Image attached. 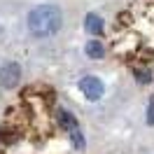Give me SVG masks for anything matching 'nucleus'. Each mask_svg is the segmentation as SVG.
<instances>
[{
	"instance_id": "6",
	"label": "nucleus",
	"mask_w": 154,
	"mask_h": 154,
	"mask_svg": "<svg viewBox=\"0 0 154 154\" xmlns=\"http://www.w3.org/2000/svg\"><path fill=\"white\" fill-rule=\"evenodd\" d=\"M87 56L89 58H103L105 56V47L100 40H89L87 42Z\"/></svg>"
},
{
	"instance_id": "1",
	"label": "nucleus",
	"mask_w": 154,
	"mask_h": 154,
	"mask_svg": "<svg viewBox=\"0 0 154 154\" xmlns=\"http://www.w3.org/2000/svg\"><path fill=\"white\" fill-rule=\"evenodd\" d=\"M63 12L56 5H38L28 14V28L35 38H49L61 30Z\"/></svg>"
},
{
	"instance_id": "2",
	"label": "nucleus",
	"mask_w": 154,
	"mask_h": 154,
	"mask_svg": "<svg viewBox=\"0 0 154 154\" xmlns=\"http://www.w3.org/2000/svg\"><path fill=\"white\" fill-rule=\"evenodd\" d=\"M79 91H82L89 100H98V98H103V94H105V84H103L98 77L87 75V77L79 79Z\"/></svg>"
},
{
	"instance_id": "7",
	"label": "nucleus",
	"mask_w": 154,
	"mask_h": 154,
	"mask_svg": "<svg viewBox=\"0 0 154 154\" xmlns=\"http://www.w3.org/2000/svg\"><path fill=\"white\" fill-rule=\"evenodd\" d=\"M70 138H72V145H75L77 149H82V147H84V138H82V133H79V128L70 131Z\"/></svg>"
},
{
	"instance_id": "8",
	"label": "nucleus",
	"mask_w": 154,
	"mask_h": 154,
	"mask_svg": "<svg viewBox=\"0 0 154 154\" xmlns=\"http://www.w3.org/2000/svg\"><path fill=\"white\" fill-rule=\"evenodd\" d=\"M135 77H138L140 84H147V82H149V72H147V70H135Z\"/></svg>"
},
{
	"instance_id": "9",
	"label": "nucleus",
	"mask_w": 154,
	"mask_h": 154,
	"mask_svg": "<svg viewBox=\"0 0 154 154\" xmlns=\"http://www.w3.org/2000/svg\"><path fill=\"white\" fill-rule=\"evenodd\" d=\"M147 124H154V98L149 100V110H147Z\"/></svg>"
},
{
	"instance_id": "5",
	"label": "nucleus",
	"mask_w": 154,
	"mask_h": 154,
	"mask_svg": "<svg viewBox=\"0 0 154 154\" xmlns=\"http://www.w3.org/2000/svg\"><path fill=\"white\" fill-rule=\"evenodd\" d=\"M84 28H87L91 35H100V33H103V28H105V23H103V19H100L98 14H87Z\"/></svg>"
},
{
	"instance_id": "4",
	"label": "nucleus",
	"mask_w": 154,
	"mask_h": 154,
	"mask_svg": "<svg viewBox=\"0 0 154 154\" xmlns=\"http://www.w3.org/2000/svg\"><path fill=\"white\" fill-rule=\"evenodd\" d=\"M56 122L61 128H66V131H75L77 128V119L72 112H68V110H58V115H56Z\"/></svg>"
},
{
	"instance_id": "3",
	"label": "nucleus",
	"mask_w": 154,
	"mask_h": 154,
	"mask_svg": "<svg viewBox=\"0 0 154 154\" xmlns=\"http://www.w3.org/2000/svg\"><path fill=\"white\" fill-rule=\"evenodd\" d=\"M19 79H21V66L19 63L10 61V63H5L0 68V84L5 89H14L19 84Z\"/></svg>"
}]
</instances>
